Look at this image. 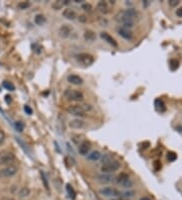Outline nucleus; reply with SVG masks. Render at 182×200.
I'll use <instances>...</instances> for the list:
<instances>
[{
	"label": "nucleus",
	"instance_id": "obj_1",
	"mask_svg": "<svg viewBox=\"0 0 182 200\" xmlns=\"http://www.w3.org/2000/svg\"><path fill=\"white\" fill-rule=\"evenodd\" d=\"M92 110V106L90 104H79V105H71L67 108L68 113L74 116H84L86 112Z\"/></svg>",
	"mask_w": 182,
	"mask_h": 200
},
{
	"label": "nucleus",
	"instance_id": "obj_2",
	"mask_svg": "<svg viewBox=\"0 0 182 200\" xmlns=\"http://www.w3.org/2000/svg\"><path fill=\"white\" fill-rule=\"evenodd\" d=\"M64 96L68 101L81 102L84 100V94L81 91L74 90V89H67V90H65Z\"/></svg>",
	"mask_w": 182,
	"mask_h": 200
},
{
	"label": "nucleus",
	"instance_id": "obj_3",
	"mask_svg": "<svg viewBox=\"0 0 182 200\" xmlns=\"http://www.w3.org/2000/svg\"><path fill=\"white\" fill-rule=\"evenodd\" d=\"M116 182L118 186L125 189H129L134 186V182L129 179V176L125 173H120L116 179Z\"/></svg>",
	"mask_w": 182,
	"mask_h": 200
},
{
	"label": "nucleus",
	"instance_id": "obj_4",
	"mask_svg": "<svg viewBox=\"0 0 182 200\" xmlns=\"http://www.w3.org/2000/svg\"><path fill=\"white\" fill-rule=\"evenodd\" d=\"M120 163L118 161H113L111 160L110 162L106 164H103L101 166V172L103 174H111V173H114L120 169Z\"/></svg>",
	"mask_w": 182,
	"mask_h": 200
},
{
	"label": "nucleus",
	"instance_id": "obj_5",
	"mask_svg": "<svg viewBox=\"0 0 182 200\" xmlns=\"http://www.w3.org/2000/svg\"><path fill=\"white\" fill-rule=\"evenodd\" d=\"M15 159V156L9 151H0V165H10Z\"/></svg>",
	"mask_w": 182,
	"mask_h": 200
},
{
	"label": "nucleus",
	"instance_id": "obj_6",
	"mask_svg": "<svg viewBox=\"0 0 182 200\" xmlns=\"http://www.w3.org/2000/svg\"><path fill=\"white\" fill-rule=\"evenodd\" d=\"M75 59H76V61L78 62L79 64H81V65H83V66H90L94 62V58L92 57L91 55L86 54V53L79 54V55L76 56Z\"/></svg>",
	"mask_w": 182,
	"mask_h": 200
},
{
	"label": "nucleus",
	"instance_id": "obj_7",
	"mask_svg": "<svg viewBox=\"0 0 182 200\" xmlns=\"http://www.w3.org/2000/svg\"><path fill=\"white\" fill-rule=\"evenodd\" d=\"M17 171L18 168L16 166L9 165L0 170V177L1 178H10V177L14 176L17 173Z\"/></svg>",
	"mask_w": 182,
	"mask_h": 200
},
{
	"label": "nucleus",
	"instance_id": "obj_8",
	"mask_svg": "<svg viewBox=\"0 0 182 200\" xmlns=\"http://www.w3.org/2000/svg\"><path fill=\"white\" fill-rule=\"evenodd\" d=\"M100 195L104 197H120V191L118 189L113 188V187H104L99 190Z\"/></svg>",
	"mask_w": 182,
	"mask_h": 200
},
{
	"label": "nucleus",
	"instance_id": "obj_9",
	"mask_svg": "<svg viewBox=\"0 0 182 200\" xmlns=\"http://www.w3.org/2000/svg\"><path fill=\"white\" fill-rule=\"evenodd\" d=\"M116 32H118V34L122 37V39H127V41H131V39H133V37H134V34H133V32H131V30H127V28H121V26L116 28Z\"/></svg>",
	"mask_w": 182,
	"mask_h": 200
},
{
	"label": "nucleus",
	"instance_id": "obj_10",
	"mask_svg": "<svg viewBox=\"0 0 182 200\" xmlns=\"http://www.w3.org/2000/svg\"><path fill=\"white\" fill-rule=\"evenodd\" d=\"M85 126H86V122L80 118H75V119L70 120L69 122V126L73 130H81V128H85Z\"/></svg>",
	"mask_w": 182,
	"mask_h": 200
},
{
	"label": "nucleus",
	"instance_id": "obj_11",
	"mask_svg": "<svg viewBox=\"0 0 182 200\" xmlns=\"http://www.w3.org/2000/svg\"><path fill=\"white\" fill-rule=\"evenodd\" d=\"M90 148H91V145H90L89 141H83L78 147L79 154L82 155V156H87L89 154V151H90Z\"/></svg>",
	"mask_w": 182,
	"mask_h": 200
},
{
	"label": "nucleus",
	"instance_id": "obj_12",
	"mask_svg": "<svg viewBox=\"0 0 182 200\" xmlns=\"http://www.w3.org/2000/svg\"><path fill=\"white\" fill-rule=\"evenodd\" d=\"M72 33V28L68 24H63L59 28V35L63 39H67Z\"/></svg>",
	"mask_w": 182,
	"mask_h": 200
},
{
	"label": "nucleus",
	"instance_id": "obj_13",
	"mask_svg": "<svg viewBox=\"0 0 182 200\" xmlns=\"http://www.w3.org/2000/svg\"><path fill=\"white\" fill-rule=\"evenodd\" d=\"M100 37H101L104 41H106L108 45L112 46V47H116V48L118 47V41H116V39L111 37V35L108 34L107 32H100Z\"/></svg>",
	"mask_w": 182,
	"mask_h": 200
},
{
	"label": "nucleus",
	"instance_id": "obj_14",
	"mask_svg": "<svg viewBox=\"0 0 182 200\" xmlns=\"http://www.w3.org/2000/svg\"><path fill=\"white\" fill-rule=\"evenodd\" d=\"M67 81H68L70 84L76 85V86H80V85L83 84V79L81 78L80 76L75 74H70L68 77H67Z\"/></svg>",
	"mask_w": 182,
	"mask_h": 200
},
{
	"label": "nucleus",
	"instance_id": "obj_15",
	"mask_svg": "<svg viewBox=\"0 0 182 200\" xmlns=\"http://www.w3.org/2000/svg\"><path fill=\"white\" fill-rule=\"evenodd\" d=\"M96 9L102 14H107L110 11V7L108 2L106 1H99L96 5Z\"/></svg>",
	"mask_w": 182,
	"mask_h": 200
},
{
	"label": "nucleus",
	"instance_id": "obj_16",
	"mask_svg": "<svg viewBox=\"0 0 182 200\" xmlns=\"http://www.w3.org/2000/svg\"><path fill=\"white\" fill-rule=\"evenodd\" d=\"M62 15L66 19H69V20H74L77 18V13L75 12V10L71 9V8H66V9L63 10Z\"/></svg>",
	"mask_w": 182,
	"mask_h": 200
},
{
	"label": "nucleus",
	"instance_id": "obj_17",
	"mask_svg": "<svg viewBox=\"0 0 182 200\" xmlns=\"http://www.w3.org/2000/svg\"><path fill=\"white\" fill-rule=\"evenodd\" d=\"M113 176L111 174H102L97 177V180L102 184H107V183H111L113 181Z\"/></svg>",
	"mask_w": 182,
	"mask_h": 200
},
{
	"label": "nucleus",
	"instance_id": "obj_18",
	"mask_svg": "<svg viewBox=\"0 0 182 200\" xmlns=\"http://www.w3.org/2000/svg\"><path fill=\"white\" fill-rule=\"evenodd\" d=\"M87 159H88L89 161H92V162L98 161V160L101 159V154H100V152H98V151H93V152H91L90 154L87 155Z\"/></svg>",
	"mask_w": 182,
	"mask_h": 200
},
{
	"label": "nucleus",
	"instance_id": "obj_19",
	"mask_svg": "<svg viewBox=\"0 0 182 200\" xmlns=\"http://www.w3.org/2000/svg\"><path fill=\"white\" fill-rule=\"evenodd\" d=\"M155 108L157 111L159 112H164L166 110V105H165L164 101L162 99H157L155 101Z\"/></svg>",
	"mask_w": 182,
	"mask_h": 200
},
{
	"label": "nucleus",
	"instance_id": "obj_20",
	"mask_svg": "<svg viewBox=\"0 0 182 200\" xmlns=\"http://www.w3.org/2000/svg\"><path fill=\"white\" fill-rule=\"evenodd\" d=\"M95 33L93 32H91V30H86V32H84V39L85 41H89V43H91V41H93L94 39H95Z\"/></svg>",
	"mask_w": 182,
	"mask_h": 200
},
{
	"label": "nucleus",
	"instance_id": "obj_21",
	"mask_svg": "<svg viewBox=\"0 0 182 200\" xmlns=\"http://www.w3.org/2000/svg\"><path fill=\"white\" fill-rule=\"evenodd\" d=\"M70 2L68 1V0H66V1H56L55 3L53 4V8L54 10H59V9H62L63 6L67 5V4H69Z\"/></svg>",
	"mask_w": 182,
	"mask_h": 200
},
{
	"label": "nucleus",
	"instance_id": "obj_22",
	"mask_svg": "<svg viewBox=\"0 0 182 200\" xmlns=\"http://www.w3.org/2000/svg\"><path fill=\"white\" fill-rule=\"evenodd\" d=\"M46 17L45 15H43V14H37V15H35V24H37V26H43L44 23L46 22Z\"/></svg>",
	"mask_w": 182,
	"mask_h": 200
},
{
	"label": "nucleus",
	"instance_id": "obj_23",
	"mask_svg": "<svg viewBox=\"0 0 182 200\" xmlns=\"http://www.w3.org/2000/svg\"><path fill=\"white\" fill-rule=\"evenodd\" d=\"M66 190H67V193H68L69 197H70L71 199H75V197H76V192H75L74 188H73L70 184L66 185Z\"/></svg>",
	"mask_w": 182,
	"mask_h": 200
},
{
	"label": "nucleus",
	"instance_id": "obj_24",
	"mask_svg": "<svg viewBox=\"0 0 182 200\" xmlns=\"http://www.w3.org/2000/svg\"><path fill=\"white\" fill-rule=\"evenodd\" d=\"M30 194V190L28 188V187H22V188L20 189L19 193H18L19 197H22V198H24V197H28Z\"/></svg>",
	"mask_w": 182,
	"mask_h": 200
},
{
	"label": "nucleus",
	"instance_id": "obj_25",
	"mask_svg": "<svg viewBox=\"0 0 182 200\" xmlns=\"http://www.w3.org/2000/svg\"><path fill=\"white\" fill-rule=\"evenodd\" d=\"M14 128H15V130H17L18 132H24V121H20V120H18V121H15V122H14Z\"/></svg>",
	"mask_w": 182,
	"mask_h": 200
},
{
	"label": "nucleus",
	"instance_id": "obj_26",
	"mask_svg": "<svg viewBox=\"0 0 182 200\" xmlns=\"http://www.w3.org/2000/svg\"><path fill=\"white\" fill-rule=\"evenodd\" d=\"M2 85H3V87L6 89V90L8 91H14L15 90V87H14V85L12 84L11 82H9V81H4L3 83H2Z\"/></svg>",
	"mask_w": 182,
	"mask_h": 200
},
{
	"label": "nucleus",
	"instance_id": "obj_27",
	"mask_svg": "<svg viewBox=\"0 0 182 200\" xmlns=\"http://www.w3.org/2000/svg\"><path fill=\"white\" fill-rule=\"evenodd\" d=\"M169 66H170V69L172 71H175L178 69L179 67V62L177 61V60L175 59H171L170 61H169Z\"/></svg>",
	"mask_w": 182,
	"mask_h": 200
},
{
	"label": "nucleus",
	"instance_id": "obj_28",
	"mask_svg": "<svg viewBox=\"0 0 182 200\" xmlns=\"http://www.w3.org/2000/svg\"><path fill=\"white\" fill-rule=\"evenodd\" d=\"M134 194H135V192H134V191H125V192H120V197H121L122 199L131 198V197L134 196Z\"/></svg>",
	"mask_w": 182,
	"mask_h": 200
},
{
	"label": "nucleus",
	"instance_id": "obj_29",
	"mask_svg": "<svg viewBox=\"0 0 182 200\" xmlns=\"http://www.w3.org/2000/svg\"><path fill=\"white\" fill-rule=\"evenodd\" d=\"M176 159H177L176 153H174V152H168V153H167V160H168L169 162H174Z\"/></svg>",
	"mask_w": 182,
	"mask_h": 200
},
{
	"label": "nucleus",
	"instance_id": "obj_30",
	"mask_svg": "<svg viewBox=\"0 0 182 200\" xmlns=\"http://www.w3.org/2000/svg\"><path fill=\"white\" fill-rule=\"evenodd\" d=\"M41 176H42V179H43V183H44V185H45V188L49 190L50 189L49 188V183H48L47 178H46V176H45V174H44L43 171H41Z\"/></svg>",
	"mask_w": 182,
	"mask_h": 200
},
{
	"label": "nucleus",
	"instance_id": "obj_31",
	"mask_svg": "<svg viewBox=\"0 0 182 200\" xmlns=\"http://www.w3.org/2000/svg\"><path fill=\"white\" fill-rule=\"evenodd\" d=\"M30 4L28 3V2H20L19 4H18V8L19 9H28V7H30Z\"/></svg>",
	"mask_w": 182,
	"mask_h": 200
},
{
	"label": "nucleus",
	"instance_id": "obj_32",
	"mask_svg": "<svg viewBox=\"0 0 182 200\" xmlns=\"http://www.w3.org/2000/svg\"><path fill=\"white\" fill-rule=\"evenodd\" d=\"M111 157H110L109 155H105V156H103V157L101 158V163H102V165L103 164H106V163H108V162H110L111 161Z\"/></svg>",
	"mask_w": 182,
	"mask_h": 200
},
{
	"label": "nucleus",
	"instance_id": "obj_33",
	"mask_svg": "<svg viewBox=\"0 0 182 200\" xmlns=\"http://www.w3.org/2000/svg\"><path fill=\"white\" fill-rule=\"evenodd\" d=\"M82 9L84 10V11L90 12L91 10H92V6H91V4H89V3H83V5H82Z\"/></svg>",
	"mask_w": 182,
	"mask_h": 200
},
{
	"label": "nucleus",
	"instance_id": "obj_34",
	"mask_svg": "<svg viewBox=\"0 0 182 200\" xmlns=\"http://www.w3.org/2000/svg\"><path fill=\"white\" fill-rule=\"evenodd\" d=\"M4 141H5V133H4L3 130H0V146L4 143Z\"/></svg>",
	"mask_w": 182,
	"mask_h": 200
},
{
	"label": "nucleus",
	"instance_id": "obj_35",
	"mask_svg": "<svg viewBox=\"0 0 182 200\" xmlns=\"http://www.w3.org/2000/svg\"><path fill=\"white\" fill-rule=\"evenodd\" d=\"M24 111H26V113L28 114V115H30V114L33 113V109H31V108H30L28 105H26V106H24Z\"/></svg>",
	"mask_w": 182,
	"mask_h": 200
},
{
	"label": "nucleus",
	"instance_id": "obj_36",
	"mask_svg": "<svg viewBox=\"0 0 182 200\" xmlns=\"http://www.w3.org/2000/svg\"><path fill=\"white\" fill-rule=\"evenodd\" d=\"M169 5L172 6V7H175V6H177L179 4V1L178 0H170V1H168Z\"/></svg>",
	"mask_w": 182,
	"mask_h": 200
},
{
	"label": "nucleus",
	"instance_id": "obj_37",
	"mask_svg": "<svg viewBox=\"0 0 182 200\" xmlns=\"http://www.w3.org/2000/svg\"><path fill=\"white\" fill-rule=\"evenodd\" d=\"M154 168H155V170H156V171H159L161 169V164L159 163V161H156L154 163Z\"/></svg>",
	"mask_w": 182,
	"mask_h": 200
},
{
	"label": "nucleus",
	"instance_id": "obj_38",
	"mask_svg": "<svg viewBox=\"0 0 182 200\" xmlns=\"http://www.w3.org/2000/svg\"><path fill=\"white\" fill-rule=\"evenodd\" d=\"M176 15L178 17H182V7H179L178 9H176Z\"/></svg>",
	"mask_w": 182,
	"mask_h": 200
},
{
	"label": "nucleus",
	"instance_id": "obj_39",
	"mask_svg": "<svg viewBox=\"0 0 182 200\" xmlns=\"http://www.w3.org/2000/svg\"><path fill=\"white\" fill-rule=\"evenodd\" d=\"M78 19H79V20H80V21L84 22V21H86V19H87V18H86V17H85V16H84V15H80V16H79V18H78Z\"/></svg>",
	"mask_w": 182,
	"mask_h": 200
},
{
	"label": "nucleus",
	"instance_id": "obj_40",
	"mask_svg": "<svg viewBox=\"0 0 182 200\" xmlns=\"http://www.w3.org/2000/svg\"><path fill=\"white\" fill-rule=\"evenodd\" d=\"M5 102H7V103H10V102H11V97H10L9 95L5 96Z\"/></svg>",
	"mask_w": 182,
	"mask_h": 200
},
{
	"label": "nucleus",
	"instance_id": "obj_41",
	"mask_svg": "<svg viewBox=\"0 0 182 200\" xmlns=\"http://www.w3.org/2000/svg\"><path fill=\"white\" fill-rule=\"evenodd\" d=\"M143 5L145 6V7H147V6L149 5V2H148V1H144L143 2Z\"/></svg>",
	"mask_w": 182,
	"mask_h": 200
},
{
	"label": "nucleus",
	"instance_id": "obj_42",
	"mask_svg": "<svg viewBox=\"0 0 182 200\" xmlns=\"http://www.w3.org/2000/svg\"><path fill=\"white\" fill-rule=\"evenodd\" d=\"M176 130H179V132H182V126H177V128H176Z\"/></svg>",
	"mask_w": 182,
	"mask_h": 200
},
{
	"label": "nucleus",
	"instance_id": "obj_43",
	"mask_svg": "<svg viewBox=\"0 0 182 200\" xmlns=\"http://www.w3.org/2000/svg\"><path fill=\"white\" fill-rule=\"evenodd\" d=\"M140 200H151V199H150L149 197H144V198H141Z\"/></svg>",
	"mask_w": 182,
	"mask_h": 200
},
{
	"label": "nucleus",
	"instance_id": "obj_44",
	"mask_svg": "<svg viewBox=\"0 0 182 200\" xmlns=\"http://www.w3.org/2000/svg\"><path fill=\"white\" fill-rule=\"evenodd\" d=\"M111 200H125V199H122V198H116V199H111Z\"/></svg>",
	"mask_w": 182,
	"mask_h": 200
}]
</instances>
